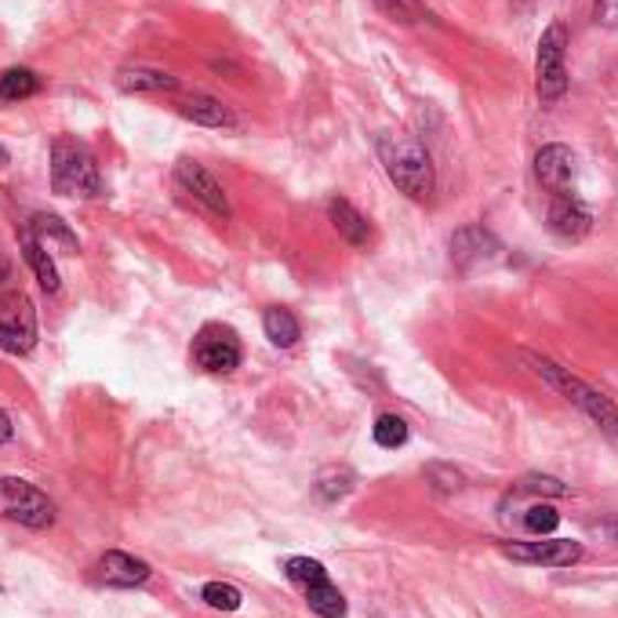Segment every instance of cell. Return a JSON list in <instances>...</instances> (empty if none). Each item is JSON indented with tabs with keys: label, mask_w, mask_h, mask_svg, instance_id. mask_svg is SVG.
<instances>
[{
	"label": "cell",
	"mask_w": 618,
	"mask_h": 618,
	"mask_svg": "<svg viewBox=\"0 0 618 618\" xmlns=\"http://www.w3.org/2000/svg\"><path fill=\"white\" fill-rule=\"evenodd\" d=\"M516 356H521V364L531 371V375H535L539 382H546L553 393H561L567 404H575L578 412H583L589 423L618 448V404L611 397H604V393L593 390L589 382L572 375V367H561L556 361H550V356L531 353V350H521Z\"/></svg>",
	"instance_id": "cell-1"
},
{
	"label": "cell",
	"mask_w": 618,
	"mask_h": 618,
	"mask_svg": "<svg viewBox=\"0 0 618 618\" xmlns=\"http://www.w3.org/2000/svg\"><path fill=\"white\" fill-rule=\"evenodd\" d=\"M379 160L386 179L397 185L404 196L412 201H429L437 190V171L426 153V146L401 131H382L379 135Z\"/></svg>",
	"instance_id": "cell-2"
},
{
	"label": "cell",
	"mask_w": 618,
	"mask_h": 618,
	"mask_svg": "<svg viewBox=\"0 0 618 618\" xmlns=\"http://www.w3.org/2000/svg\"><path fill=\"white\" fill-rule=\"evenodd\" d=\"M52 190L73 201H95L103 196V175H98L95 153L73 135H55L52 142Z\"/></svg>",
	"instance_id": "cell-3"
},
{
	"label": "cell",
	"mask_w": 618,
	"mask_h": 618,
	"mask_svg": "<svg viewBox=\"0 0 618 618\" xmlns=\"http://www.w3.org/2000/svg\"><path fill=\"white\" fill-rule=\"evenodd\" d=\"M535 92L542 106L561 103L567 95V30L564 22H550L535 47Z\"/></svg>",
	"instance_id": "cell-4"
},
{
	"label": "cell",
	"mask_w": 618,
	"mask_h": 618,
	"mask_svg": "<svg viewBox=\"0 0 618 618\" xmlns=\"http://www.w3.org/2000/svg\"><path fill=\"white\" fill-rule=\"evenodd\" d=\"M0 505L15 524L44 531L55 524V502L22 477H0Z\"/></svg>",
	"instance_id": "cell-5"
},
{
	"label": "cell",
	"mask_w": 618,
	"mask_h": 618,
	"mask_svg": "<svg viewBox=\"0 0 618 618\" xmlns=\"http://www.w3.org/2000/svg\"><path fill=\"white\" fill-rule=\"evenodd\" d=\"M36 345V306L26 291L0 295V350L26 356Z\"/></svg>",
	"instance_id": "cell-6"
},
{
	"label": "cell",
	"mask_w": 618,
	"mask_h": 618,
	"mask_svg": "<svg viewBox=\"0 0 618 618\" xmlns=\"http://www.w3.org/2000/svg\"><path fill=\"white\" fill-rule=\"evenodd\" d=\"M193 364L207 375H230L244 361L241 339L230 324H204L193 339Z\"/></svg>",
	"instance_id": "cell-7"
},
{
	"label": "cell",
	"mask_w": 618,
	"mask_h": 618,
	"mask_svg": "<svg viewBox=\"0 0 618 618\" xmlns=\"http://www.w3.org/2000/svg\"><path fill=\"white\" fill-rule=\"evenodd\" d=\"M175 182H179L182 193H190L193 201L201 204L204 212H212L215 219H230L233 215V204H230L226 190H222V182L204 164H196V160H190V157L179 160V164H175Z\"/></svg>",
	"instance_id": "cell-8"
},
{
	"label": "cell",
	"mask_w": 618,
	"mask_h": 618,
	"mask_svg": "<svg viewBox=\"0 0 618 618\" xmlns=\"http://www.w3.org/2000/svg\"><path fill=\"white\" fill-rule=\"evenodd\" d=\"M516 564H535V567H572L586 556L583 542L572 539H539V542H502L499 546Z\"/></svg>",
	"instance_id": "cell-9"
},
{
	"label": "cell",
	"mask_w": 618,
	"mask_h": 618,
	"mask_svg": "<svg viewBox=\"0 0 618 618\" xmlns=\"http://www.w3.org/2000/svg\"><path fill=\"white\" fill-rule=\"evenodd\" d=\"M92 572H95V583H103L109 589H135V586L150 583L153 567L146 561H139V556L124 553V550H106L95 561Z\"/></svg>",
	"instance_id": "cell-10"
},
{
	"label": "cell",
	"mask_w": 618,
	"mask_h": 618,
	"mask_svg": "<svg viewBox=\"0 0 618 618\" xmlns=\"http://www.w3.org/2000/svg\"><path fill=\"white\" fill-rule=\"evenodd\" d=\"M546 222H550V230L556 233L561 241H583L586 233L593 230V215H589V207L578 201L575 193H553V201H550V212H546Z\"/></svg>",
	"instance_id": "cell-11"
},
{
	"label": "cell",
	"mask_w": 618,
	"mask_h": 618,
	"mask_svg": "<svg viewBox=\"0 0 618 618\" xmlns=\"http://www.w3.org/2000/svg\"><path fill=\"white\" fill-rule=\"evenodd\" d=\"M575 171H578V160H575V153L567 150L564 142H550V146H542V150L535 153V175H539V182L546 185L550 193H567V190H572Z\"/></svg>",
	"instance_id": "cell-12"
},
{
	"label": "cell",
	"mask_w": 618,
	"mask_h": 618,
	"mask_svg": "<svg viewBox=\"0 0 618 618\" xmlns=\"http://www.w3.org/2000/svg\"><path fill=\"white\" fill-rule=\"evenodd\" d=\"M175 114L185 117L190 124H201V128H219V131H230V128H237V114L222 103V98L215 95H201V92H193V95H185L175 103Z\"/></svg>",
	"instance_id": "cell-13"
},
{
	"label": "cell",
	"mask_w": 618,
	"mask_h": 618,
	"mask_svg": "<svg viewBox=\"0 0 618 618\" xmlns=\"http://www.w3.org/2000/svg\"><path fill=\"white\" fill-rule=\"evenodd\" d=\"M499 252H502L499 241H494L484 226H462L451 237V258H455V266H459L462 274H469V269L480 266V263H488V258H494Z\"/></svg>",
	"instance_id": "cell-14"
},
{
	"label": "cell",
	"mask_w": 618,
	"mask_h": 618,
	"mask_svg": "<svg viewBox=\"0 0 618 618\" xmlns=\"http://www.w3.org/2000/svg\"><path fill=\"white\" fill-rule=\"evenodd\" d=\"M328 219L350 247H367L371 244V219L364 212H356L345 196H335V201L328 204Z\"/></svg>",
	"instance_id": "cell-15"
},
{
	"label": "cell",
	"mask_w": 618,
	"mask_h": 618,
	"mask_svg": "<svg viewBox=\"0 0 618 618\" xmlns=\"http://www.w3.org/2000/svg\"><path fill=\"white\" fill-rule=\"evenodd\" d=\"M117 88L128 95H157V92H175L179 77H171L168 70H153V66H124L117 73Z\"/></svg>",
	"instance_id": "cell-16"
},
{
	"label": "cell",
	"mask_w": 618,
	"mask_h": 618,
	"mask_svg": "<svg viewBox=\"0 0 618 618\" xmlns=\"http://www.w3.org/2000/svg\"><path fill=\"white\" fill-rule=\"evenodd\" d=\"M22 258H26V266L33 269L36 284H41L47 295H55L62 288V277H58V266L52 258V247L36 241L30 230H22Z\"/></svg>",
	"instance_id": "cell-17"
},
{
	"label": "cell",
	"mask_w": 618,
	"mask_h": 618,
	"mask_svg": "<svg viewBox=\"0 0 618 618\" xmlns=\"http://www.w3.org/2000/svg\"><path fill=\"white\" fill-rule=\"evenodd\" d=\"M41 88H44L41 73H33L30 66H11L0 73V106L26 103V98H33Z\"/></svg>",
	"instance_id": "cell-18"
},
{
	"label": "cell",
	"mask_w": 618,
	"mask_h": 618,
	"mask_svg": "<svg viewBox=\"0 0 618 618\" xmlns=\"http://www.w3.org/2000/svg\"><path fill=\"white\" fill-rule=\"evenodd\" d=\"M263 331H266V339L277 345V350H291V345L302 339L299 317H295L288 306H269L263 313Z\"/></svg>",
	"instance_id": "cell-19"
},
{
	"label": "cell",
	"mask_w": 618,
	"mask_h": 618,
	"mask_svg": "<svg viewBox=\"0 0 618 618\" xmlns=\"http://www.w3.org/2000/svg\"><path fill=\"white\" fill-rule=\"evenodd\" d=\"M306 604H309V611H317L320 618H345V597L331 578H320V583L306 586Z\"/></svg>",
	"instance_id": "cell-20"
},
{
	"label": "cell",
	"mask_w": 618,
	"mask_h": 618,
	"mask_svg": "<svg viewBox=\"0 0 618 618\" xmlns=\"http://www.w3.org/2000/svg\"><path fill=\"white\" fill-rule=\"evenodd\" d=\"M26 230L33 233V237L36 241H41V244H47V247H52V244H62V247H66V252H77V237H73V233H70V226H66V222H62L58 215H33L30 222H26Z\"/></svg>",
	"instance_id": "cell-21"
},
{
	"label": "cell",
	"mask_w": 618,
	"mask_h": 618,
	"mask_svg": "<svg viewBox=\"0 0 618 618\" xmlns=\"http://www.w3.org/2000/svg\"><path fill=\"white\" fill-rule=\"evenodd\" d=\"M524 494H535V499H564V494H572V488L550 473H528L513 484L510 499H524Z\"/></svg>",
	"instance_id": "cell-22"
},
{
	"label": "cell",
	"mask_w": 618,
	"mask_h": 618,
	"mask_svg": "<svg viewBox=\"0 0 618 618\" xmlns=\"http://www.w3.org/2000/svg\"><path fill=\"white\" fill-rule=\"evenodd\" d=\"M353 484H356V473L350 466H328V469H320V477H317V494L324 502H339L353 491Z\"/></svg>",
	"instance_id": "cell-23"
},
{
	"label": "cell",
	"mask_w": 618,
	"mask_h": 618,
	"mask_svg": "<svg viewBox=\"0 0 618 618\" xmlns=\"http://www.w3.org/2000/svg\"><path fill=\"white\" fill-rule=\"evenodd\" d=\"M371 437H375L379 448L397 451V448H404V444H407V423L401 415H379L375 426H371Z\"/></svg>",
	"instance_id": "cell-24"
},
{
	"label": "cell",
	"mask_w": 618,
	"mask_h": 618,
	"mask_svg": "<svg viewBox=\"0 0 618 618\" xmlns=\"http://www.w3.org/2000/svg\"><path fill=\"white\" fill-rule=\"evenodd\" d=\"M284 575L306 589V586L320 583V578H328V567L313 561V556H288V561H284Z\"/></svg>",
	"instance_id": "cell-25"
},
{
	"label": "cell",
	"mask_w": 618,
	"mask_h": 618,
	"mask_svg": "<svg viewBox=\"0 0 618 618\" xmlns=\"http://www.w3.org/2000/svg\"><path fill=\"white\" fill-rule=\"evenodd\" d=\"M201 600L207 604V608H215V611H237L241 600H244V593L233 583H204L201 586Z\"/></svg>",
	"instance_id": "cell-26"
},
{
	"label": "cell",
	"mask_w": 618,
	"mask_h": 618,
	"mask_svg": "<svg viewBox=\"0 0 618 618\" xmlns=\"http://www.w3.org/2000/svg\"><path fill=\"white\" fill-rule=\"evenodd\" d=\"M426 480H429V488L440 491V494H459V491L466 488L462 469L444 466V462H429V466H426Z\"/></svg>",
	"instance_id": "cell-27"
},
{
	"label": "cell",
	"mask_w": 618,
	"mask_h": 618,
	"mask_svg": "<svg viewBox=\"0 0 618 618\" xmlns=\"http://www.w3.org/2000/svg\"><path fill=\"white\" fill-rule=\"evenodd\" d=\"M556 524H561V513L553 510L550 502H535V505H528V513H524V531H531V535H553Z\"/></svg>",
	"instance_id": "cell-28"
},
{
	"label": "cell",
	"mask_w": 618,
	"mask_h": 618,
	"mask_svg": "<svg viewBox=\"0 0 618 618\" xmlns=\"http://www.w3.org/2000/svg\"><path fill=\"white\" fill-rule=\"evenodd\" d=\"M375 4L386 11L393 22H404V26H412V22H423L426 19L423 0H375Z\"/></svg>",
	"instance_id": "cell-29"
},
{
	"label": "cell",
	"mask_w": 618,
	"mask_h": 618,
	"mask_svg": "<svg viewBox=\"0 0 618 618\" xmlns=\"http://www.w3.org/2000/svg\"><path fill=\"white\" fill-rule=\"evenodd\" d=\"M597 26L618 30V0H597Z\"/></svg>",
	"instance_id": "cell-30"
},
{
	"label": "cell",
	"mask_w": 618,
	"mask_h": 618,
	"mask_svg": "<svg viewBox=\"0 0 618 618\" xmlns=\"http://www.w3.org/2000/svg\"><path fill=\"white\" fill-rule=\"evenodd\" d=\"M597 531H600V535L608 539V542H615V546H618V513L608 516V521H604V524H597Z\"/></svg>",
	"instance_id": "cell-31"
},
{
	"label": "cell",
	"mask_w": 618,
	"mask_h": 618,
	"mask_svg": "<svg viewBox=\"0 0 618 618\" xmlns=\"http://www.w3.org/2000/svg\"><path fill=\"white\" fill-rule=\"evenodd\" d=\"M11 437H15V426H11L8 412H0V444H8Z\"/></svg>",
	"instance_id": "cell-32"
},
{
	"label": "cell",
	"mask_w": 618,
	"mask_h": 618,
	"mask_svg": "<svg viewBox=\"0 0 618 618\" xmlns=\"http://www.w3.org/2000/svg\"><path fill=\"white\" fill-rule=\"evenodd\" d=\"M8 277H11V266H8V258L0 255V288H4V284H8Z\"/></svg>",
	"instance_id": "cell-33"
},
{
	"label": "cell",
	"mask_w": 618,
	"mask_h": 618,
	"mask_svg": "<svg viewBox=\"0 0 618 618\" xmlns=\"http://www.w3.org/2000/svg\"><path fill=\"white\" fill-rule=\"evenodd\" d=\"M0 164H8V150H4V146H0Z\"/></svg>",
	"instance_id": "cell-34"
}]
</instances>
